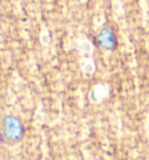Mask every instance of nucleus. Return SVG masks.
<instances>
[{
  "mask_svg": "<svg viewBox=\"0 0 149 160\" xmlns=\"http://www.w3.org/2000/svg\"><path fill=\"white\" fill-rule=\"evenodd\" d=\"M98 42L103 48L111 50L115 46V36L112 29L110 28H104L98 35Z\"/></svg>",
  "mask_w": 149,
  "mask_h": 160,
  "instance_id": "obj_2",
  "label": "nucleus"
},
{
  "mask_svg": "<svg viewBox=\"0 0 149 160\" xmlns=\"http://www.w3.org/2000/svg\"><path fill=\"white\" fill-rule=\"evenodd\" d=\"M1 132L4 138L8 144L18 142L23 136V126L21 120L17 116L8 115L4 117L2 125H1Z\"/></svg>",
  "mask_w": 149,
  "mask_h": 160,
  "instance_id": "obj_1",
  "label": "nucleus"
}]
</instances>
